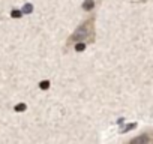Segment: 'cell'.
Here are the masks:
<instances>
[{
	"label": "cell",
	"instance_id": "obj_4",
	"mask_svg": "<svg viewBox=\"0 0 153 144\" xmlns=\"http://www.w3.org/2000/svg\"><path fill=\"white\" fill-rule=\"evenodd\" d=\"M86 45L87 44H84V42H76L75 44V51H84L86 50Z\"/></svg>",
	"mask_w": 153,
	"mask_h": 144
},
{
	"label": "cell",
	"instance_id": "obj_2",
	"mask_svg": "<svg viewBox=\"0 0 153 144\" xmlns=\"http://www.w3.org/2000/svg\"><path fill=\"white\" fill-rule=\"evenodd\" d=\"M128 144H153V132H144V134L129 140Z\"/></svg>",
	"mask_w": 153,
	"mask_h": 144
},
{
	"label": "cell",
	"instance_id": "obj_6",
	"mask_svg": "<svg viewBox=\"0 0 153 144\" xmlns=\"http://www.w3.org/2000/svg\"><path fill=\"white\" fill-rule=\"evenodd\" d=\"M21 15H23V14H21L20 11H12V12H11V17H12V18H20Z\"/></svg>",
	"mask_w": 153,
	"mask_h": 144
},
{
	"label": "cell",
	"instance_id": "obj_3",
	"mask_svg": "<svg viewBox=\"0 0 153 144\" xmlns=\"http://www.w3.org/2000/svg\"><path fill=\"white\" fill-rule=\"evenodd\" d=\"M95 6H96L95 0H84V3H83V9L84 11H92Z\"/></svg>",
	"mask_w": 153,
	"mask_h": 144
},
{
	"label": "cell",
	"instance_id": "obj_7",
	"mask_svg": "<svg viewBox=\"0 0 153 144\" xmlns=\"http://www.w3.org/2000/svg\"><path fill=\"white\" fill-rule=\"evenodd\" d=\"M26 110V104H18L15 107V111H24Z\"/></svg>",
	"mask_w": 153,
	"mask_h": 144
},
{
	"label": "cell",
	"instance_id": "obj_1",
	"mask_svg": "<svg viewBox=\"0 0 153 144\" xmlns=\"http://www.w3.org/2000/svg\"><path fill=\"white\" fill-rule=\"evenodd\" d=\"M76 42H84V44L95 42V17L93 15L78 26V29L68 38L66 45L71 47V45H75Z\"/></svg>",
	"mask_w": 153,
	"mask_h": 144
},
{
	"label": "cell",
	"instance_id": "obj_9",
	"mask_svg": "<svg viewBox=\"0 0 153 144\" xmlns=\"http://www.w3.org/2000/svg\"><path fill=\"white\" fill-rule=\"evenodd\" d=\"M23 11H24V12H26V14H30V12H32V5H26V6H24V9H23Z\"/></svg>",
	"mask_w": 153,
	"mask_h": 144
},
{
	"label": "cell",
	"instance_id": "obj_8",
	"mask_svg": "<svg viewBox=\"0 0 153 144\" xmlns=\"http://www.w3.org/2000/svg\"><path fill=\"white\" fill-rule=\"evenodd\" d=\"M135 126H137V123H131V125H128V126H126V128L123 129V132H128V131H131V129H134Z\"/></svg>",
	"mask_w": 153,
	"mask_h": 144
},
{
	"label": "cell",
	"instance_id": "obj_5",
	"mask_svg": "<svg viewBox=\"0 0 153 144\" xmlns=\"http://www.w3.org/2000/svg\"><path fill=\"white\" fill-rule=\"evenodd\" d=\"M39 87H41L42 90H47V89H50V81H47V80L41 81V83H39Z\"/></svg>",
	"mask_w": 153,
	"mask_h": 144
}]
</instances>
